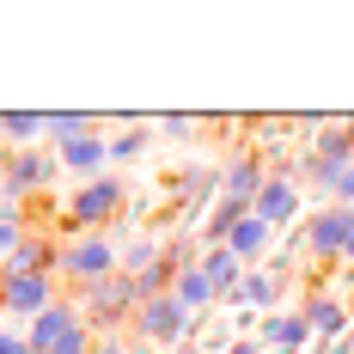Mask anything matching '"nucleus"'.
I'll return each instance as SVG.
<instances>
[{"label": "nucleus", "mask_w": 354, "mask_h": 354, "mask_svg": "<svg viewBox=\"0 0 354 354\" xmlns=\"http://www.w3.org/2000/svg\"><path fill=\"white\" fill-rule=\"evenodd\" d=\"M336 354H354V336H342V342H336Z\"/></svg>", "instance_id": "nucleus-22"}, {"label": "nucleus", "mask_w": 354, "mask_h": 354, "mask_svg": "<svg viewBox=\"0 0 354 354\" xmlns=\"http://www.w3.org/2000/svg\"><path fill=\"white\" fill-rule=\"evenodd\" d=\"M226 354H263V348H257V336H239V342H232Z\"/></svg>", "instance_id": "nucleus-20"}, {"label": "nucleus", "mask_w": 354, "mask_h": 354, "mask_svg": "<svg viewBox=\"0 0 354 354\" xmlns=\"http://www.w3.org/2000/svg\"><path fill=\"white\" fill-rule=\"evenodd\" d=\"M226 299H232V306H269V299H275V281H269L263 269H245V281L232 287Z\"/></svg>", "instance_id": "nucleus-13"}, {"label": "nucleus", "mask_w": 354, "mask_h": 354, "mask_svg": "<svg viewBox=\"0 0 354 354\" xmlns=\"http://www.w3.org/2000/svg\"><path fill=\"white\" fill-rule=\"evenodd\" d=\"M312 336V324L306 318H275V324H263V342H275V348H299Z\"/></svg>", "instance_id": "nucleus-15"}, {"label": "nucleus", "mask_w": 354, "mask_h": 354, "mask_svg": "<svg viewBox=\"0 0 354 354\" xmlns=\"http://www.w3.org/2000/svg\"><path fill=\"white\" fill-rule=\"evenodd\" d=\"M342 257H348V263H354V226H348V250H342Z\"/></svg>", "instance_id": "nucleus-23"}, {"label": "nucleus", "mask_w": 354, "mask_h": 354, "mask_svg": "<svg viewBox=\"0 0 354 354\" xmlns=\"http://www.w3.org/2000/svg\"><path fill=\"white\" fill-rule=\"evenodd\" d=\"M299 318L312 324V336H330V342H336V336H342V330H348V312H342V306H336V299H312V306H306V312H299Z\"/></svg>", "instance_id": "nucleus-10"}, {"label": "nucleus", "mask_w": 354, "mask_h": 354, "mask_svg": "<svg viewBox=\"0 0 354 354\" xmlns=\"http://www.w3.org/2000/svg\"><path fill=\"white\" fill-rule=\"evenodd\" d=\"M6 312H49V275H6V293H0Z\"/></svg>", "instance_id": "nucleus-4"}, {"label": "nucleus", "mask_w": 354, "mask_h": 354, "mask_svg": "<svg viewBox=\"0 0 354 354\" xmlns=\"http://www.w3.org/2000/svg\"><path fill=\"white\" fill-rule=\"evenodd\" d=\"M183 330H189V312H183L177 293H153V299H141V336H147V342H183Z\"/></svg>", "instance_id": "nucleus-1"}, {"label": "nucleus", "mask_w": 354, "mask_h": 354, "mask_svg": "<svg viewBox=\"0 0 354 354\" xmlns=\"http://www.w3.org/2000/svg\"><path fill=\"white\" fill-rule=\"evenodd\" d=\"M6 250H19V226H0V257Z\"/></svg>", "instance_id": "nucleus-19"}, {"label": "nucleus", "mask_w": 354, "mask_h": 354, "mask_svg": "<svg viewBox=\"0 0 354 354\" xmlns=\"http://www.w3.org/2000/svg\"><path fill=\"white\" fill-rule=\"evenodd\" d=\"M183 354H208V348H183Z\"/></svg>", "instance_id": "nucleus-24"}, {"label": "nucleus", "mask_w": 354, "mask_h": 354, "mask_svg": "<svg viewBox=\"0 0 354 354\" xmlns=\"http://www.w3.org/2000/svg\"><path fill=\"white\" fill-rule=\"evenodd\" d=\"M0 354H37L31 336H12V330H0Z\"/></svg>", "instance_id": "nucleus-18"}, {"label": "nucleus", "mask_w": 354, "mask_h": 354, "mask_svg": "<svg viewBox=\"0 0 354 354\" xmlns=\"http://www.w3.org/2000/svg\"><path fill=\"white\" fill-rule=\"evenodd\" d=\"M73 324H80V318H73V312H55V306H49V312L37 318V330H31V348H37V354H55V342L68 336Z\"/></svg>", "instance_id": "nucleus-11"}, {"label": "nucleus", "mask_w": 354, "mask_h": 354, "mask_svg": "<svg viewBox=\"0 0 354 354\" xmlns=\"http://www.w3.org/2000/svg\"><path fill=\"white\" fill-rule=\"evenodd\" d=\"M269 232H275V226H269L263 214H245V220L232 226V239H226V250H232L239 263H245V257H263V250H269Z\"/></svg>", "instance_id": "nucleus-5"}, {"label": "nucleus", "mask_w": 354, "mask_h": 354, "mask_svg": "<svg viewBox=\"0 0 354 354\" xmlns=\"http://www.w3.org/2000/svg\"><path fill=\"white\" fill-rule=\"evenodd\" d=\"M43 177H49V159H43V153H19L12 171H6V183H12V189H37Z\"/></svg>", "instance_id": "nucleus-14"}, {"label": "nucleus", "mask_w": 354, "mask_h": 354, "mask_svg": "<svg viewBox=\"0 0 354 354\" xmlns=\"http://www.w3.org/2000/svg\"><path fill=\"white\" fill-rule=\"evenodd\" d=\"M122 208V183L116 177H98V183H86L80 196H73V220L86 226V220H104V214Z\"/></svg>", "instance_id": "nucleus-3"}, {"label": "nucleus", "mask_w": 354, "mask_h": 354, "mask_svg": "<svg viewBox=\"0 0 354 354\" xmlns=\"http://www.w3.org/2000/svg\"><path fill=\"white\" fill-rule=\"evenodd\" d=\"M141 147H147V135H141V129H129V135H116V141H110V159H135Z\"/></svg>", "instance_id": "nucleus-17"}, {"label": "nucleus", "mask_w": 354, "mask_h": 354, "mask_svg": "<svg viewBox=\"0 0 354 354\" xmlns=\"http://www.w3.org/2000/svg\"><path fill=\"white\" fill-rule=\"evenodd\" d=\"M110 263H116L110 239H80V245L62 250V269H68V275H80V281H92V275H110Z\"/></svg>", "instance_id": "nucleus-2"}, {"label": "nucleus", "mask_w": 354, "mask_h": 354, "mask_svg": "<svg viewBox=\"0 0 354 354\" xmlns=\"http://www.w3.org/2000/svg\"><path fill=\"white\" fill-rule=\"evenodd\" d=\"M293 208H299V189H293L287 177H275V183H263V196H257V208H250V214H263L269 226H281Z\"/></svg>", "instance_id": "nucleus-7"}, {"label": "nucleus", "mask_w": 354, "mask_h": 354, "mask_svg": "<svg viewBox=\"0 0 354 354\" xmlns=\"http://www.w3.org/2000/svg\"><path fill=\"white\" fill-rule=\"evenodd\" d=\"M0 135H12V141L25 147L31 135H49V116H0Z\"/></svg>", "instance_id": "nucleus-16"}, {"label": "nucleus", "mask_w": 354, "mask_h": 354, "mask_svg": "<svg viewBox=\"0 0 354 354\" xmlns=\"http://www.w3.org/2000/svg\"><path fill=\"white\" fill-rule=\"evenodd\" d=\"M196 269H202V275H208V281L220 287V293H232V287L245 281V269H239V257H232L226 245H208V250H202V263H196Z\"/></svg>", "instance_id": "nucleus-6"}, {"label": "nucleus", "mask_w": 354, "mask_h": 354, "mask_svg": "<svg viewBox=\"0 0 354 354\" xmlns=\"http://www.w3.org/2000/svg\"><path fill=\"white\" fill-rule=\"evenodd\" d=\"M336 189H342V196H348V202H354V165H348V171H342V177H336Z\"/></svg>", "instance_id": "nucleus-21"}, {"label": "nucleus", "mask_w": 354, "mask_h": 354, "mask_svg": "<svg viewBox=\"0 0 354 354\" xmlns=\"http://www.w3.org/2000/svg\"><path fill=\"white\" fill-rule=\"evenodd\" d=\"M348 226H354V214H318V220H312V250H318V257L348 250Z\"/></svg>", "instance_id": "nucleus-8"}, {"label": "nucleus", "mask_w": 354, "mask_h": 354, "mask_svg": "<svg viewBox=\"0 0 354 354\" xmlns=\"http://www.w3.org/2000/svg\"><path fill=\"white\" fill-rule=\"evenodd\" d=\"M177 299H183V312H196V306H208V299H220V287L208 281V275H202V269H183V275H177V287H171Z\"/></svg>", "instance_id": "nucleus-12"}, {"label": "nucleus", "mask_w": 354, "mask_h": 354, "mask_svg": "<svg viewBox=\"0 0 354 354\" xmlns=\"http://www.w3.org/2000/svg\"><path fill=\"white\" fill-rule=\"evenodd\" d=\"M55 159H62V165H73V171H92V165H104V159H110V141H98V135H80V141L55 147Z\"/></svg>", "instance_id": "nucleus-9"}]
</instances>
